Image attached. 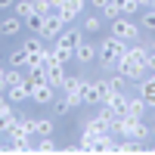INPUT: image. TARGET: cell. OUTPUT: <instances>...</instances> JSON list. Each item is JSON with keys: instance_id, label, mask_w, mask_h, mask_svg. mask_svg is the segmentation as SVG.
Instances as JSON below:
<instances>
[{"instance_id": "16", "label": "cell", "mask_w": 155, "mask_h": 155, "mask_svg": "<svg viewBox=\"0 0 155 155\" xmlns=\"http://www.w3.org/2000/svg\"><path fill=\"white\" fill-rule=\"evenodd\" d=\"M34 137H53V118H34Z\"/></svg>"}, {"instance_id": "44", "label": "cell", "mask_w": 155, "mask_h": 155, "mask_svg": "<svg viewBox=\"0 0 155 155\" xmlns=\"http://www.w3.org/2000/svg\"><path fill=\"white\" fill-rule=\"evenodd\" d=\"M152 149H155V143H152Z\"/></svg>"}, {"instance_id": "27", "label": "cell", "mask_w": 155, "mask_h": 155, "mask_svg": "<svg viewBox=\"0 0 155 155\" xmlns=\"http://www.w3.org/2000/svg\"><path fill=\"white\" fill-rule=\"evenodd\" d=\"M140 28L143 31H155V6H149L143 16H140Z\"/></svg>"}, {"instance_id": "43", "label": "cell", "mask_w": 155, "mask_h": 155, "mask_svg": "<svg viewBox=\"0 0 155 155\" xmlns=\"http://www.w3.org/2000/svg\"><path fill=\"white\" fill-rule=\"evenodd\" d=\"M149 50H152V53H155V41H152V47H149Z\"/></svg>"}, {"instance_id": "36", "label": "cell", "mask_w": 155, "mask_h": 155, "mask_svg": "<svg viewBox=\"0 0 155 155\" xmlns=\"http://www.w3.org/2000/svg\"><path fill=\"white\" fill-rule=\"evenodd\" d=\"M0 93H6V68L0 65Z\"/></svg>"}, {"instance_id": "14", "label": "cell", "mask_w": 155, "mask_h": 155, "mask_svg": "<svg viewBox=\"0 0 155 155\" xmlns=\"http://www.w3.org/2000/svg\"><path fill=\"white\" fill-rule=\"evenodd\" d=\"M16 118H19V112L12 109V106H9V109H3V112H0V134H3V137L9 134V127L16 124Z\"/></svg>"}, {"instance_id": "12", "label": "cell", "mask_w": 155, "mask_h": 155, "mask_svg": "<svg viewBox=\"0 0 155 155\" xmlns=\"http://www.w3.org/2000/svg\"><path fill=\"white\" fill-rule=\"evenodd\" d=\"M22 25H25V19L6 16V19H0V34H3V37H16V34L22 31Z\"/></svg>"}, {"instance_id": "17", "label": "cell", "mask_w": 155, "mask_h": 155, "mask_svg": "<svg viewBox=\"0 0 155 155\" xmlns=\"http://www.w3.org/2000/svg\"><path fill=\"white\" fill-rule=\"evenodd\" d=\"M12 9H16L19 19H28V16H34V0H16Z\"/></svg>"}, {"instance_id": "5", "label": "cell", "mask_w": 155, "mask_h": 155, "mask_svg": "<svg viewBox=\"0 0 155 155\" xmlns=\"http://www.w3.org/2000/svg\"><path fill=\"white\" fill-rule=\"evenodd\" d=\"M65 31V19L59 16V12H53V16H47V22H44V31H41V37L44 41H56V37Z\"/></svg>"}, {"instance_id": "42", "label": "cell", "mask_w": 155, "mask_h": 155, "mask_svg": "<svg viewBox=\"0 0 155 155\" xmlns=\"http://www.w3.org/2000/svg\"><path fill=\"white\" fill-rule=\"evenodd\" d=\"M50 3H53V6H56V9H59V6H62V3H65V0H50Z\"/></svg>"}, {"instance_id": "32", "label": "cell", "mask_w": 155, "mask_h": 155, "mask_svg": "<svg viewBox=\"0 0 155 155\" xmlns=\"http://www.w3.org/2000/svg\"><path fill=\"white\" fill-rule=\"evenodd\" d=\"M56 59H59V62H74V50L59 47V44H56Z\"/></svg>"}, {"instance_id": "13", "label": "cell", "mask_w": 155, "mask_h": 155, "mask_svg": "<svg viewBox=\"0 0 155 155\" xmlns=\"http://www.w3.org/2000/svg\"><path fill=\"white\" fill-rule=\"evenodd\" d=\"M56 44L59 47H68V50H74L78 44H81V28H65L59 37H56Z\"/></svg>"}, {"instance_id": "30", "label": "cell", "mask_w": 155, "mask_h": 155, "mask_svg": "<svg viewBox=\"0 0 155 155\" xmlns=\"http://www.w3.org/2000/svg\"><path fill=\"white\" fill-rule=\"evenodd\" d=\"M34 12H37V16H53L56 6L50 3V0H34Z\"/></svg>"}, {"instance_id": "26", "label": "cell", "mask_w": 155, "mask_h": 155, "mask_svg": "<svg viewBox=\"0 0 155 155\" xmlns=\"http://www.w3.org/2000/svg\"><path fill=\"white\" fill-rule=\"evenodd\" d=\"M44 22H47V16H37V12L25 19V25H28V31H31V34H41V31H44Z\"/></svg>"}, {"instance_id": "10", "label": "cell", "mask_w": 155, "mask_h": 155, "mask_svg": "<svg viewBox=\"0 0 155 155\" xmlns=\"http://www.w3.org/2000/svg\"><path fill=\"white\" fill-rule=\"evenodd\" d=\"M93 59H96V47L93 44H84L81 41V44L74 47V62H78V65H90Z\"/></svg>"}, {"instance_id": "3", "label": "cell", "mask_w": 155, "mask_h": 155, "mask_svg": "<svg viewBox=\"0 0 155 155\" xmlns=\"http://www.w3.org/2000/svg\"><path fill=\"white\" fill-rule=\"evenodd\" d=\"M115 71H121V74L127 78V81H137V84L146 78V68L140 65V62H134L130 56H121L118 62H115Z\"/></svg>"}, {"instance_id": "9", "label": "cell", "mask_w": 155, "mask_h": 155, "mask_svg": "<svg viewBox=\"0 0 155 155\" xmlns=\"http://www.w3.org/2000/svg\"><path fill=\"white\" fill-rule=\"evenodd\" d=\"M102 106H109V112L115 115V118H124V115H127V96L124 93H112Z\"/></svg>"}, {"instance_id": "20", "label": "cell", "mask_w": 155, "mask_h": 155, "mask_svg": "<svg viewBox=\"0 0 155 155\" xmlns=\"http://www.w3.org/2000/svg\"><path fill=\"white\" fill-rule=\"evenodd\" d=\"M81 96H84V106H93V102H99L96 99V90H93V81H81Z\"/></svg>"}, {"instance_id": "6", "label": "cell", "mask_w": 155, "mask_h": 155, "mask_svg": "<svg viewBox=\"0 0 155 155\" xmlns=\"http://www.w3.org/2000/svg\"><path fill=\"white\" fill-rule=\"evenodd\" d=\"M44 78H47V84H53V87L59 90L62 78H65V62H59V59L47 62V65H44Z\"/></svg>"}, {"instance_id": "2", "label": "cell", "mask_w": 155, "mask_h": 155, "mask_svg": "<svg viewBox=\"0 0 155 155\" xmlns=\"http://www.w3.org/2000/svg\"><path fill=\"white\" fill-rule=\"evenodd\" d=\"M140 25L134 19H127V16H118V19H112V37H118V41H127V44H134L137 37H140Z\"/></svg>"}, {"instance_id": "39", "label": "cell", "mask_w": 155, "mask_h": 155, "mask_svg": "<svg viewBox=\"0 0 155 155\" xmlns=\"http://www.w3.org/2000/svg\"><path fill=\"white\" fill-rule=\"evenodd\" d=\"M9 106H12V102L6 99V93H0V112H3V109H9Z\"/></svg>"}, {"instance_id": "25", "label": "cell", "mask_w": 155, "mask_h": 155, "mask_svg": "<svg viewBox=\"0 0 155 155\" xmlns=\"http://www.w3.org/2000/svg\"><path fill=\"white\" fill-rule=\"evenodd\" d=\"M152 137H155V134H152V127H149V124H143V121H140L130 140H137V143H146V140H152Z\"/></svg>"}, {"instance_id": "31", "label": "cell", "mask_w": 155, "mask_h": 155, "mask_svg": "<svg viewBox=\"0 0 155 155\" xmlns=\"http://www.w3.org/2000/svg\"><path fill=\"white\" fill-rule=\"evenodd\" d=\"M53 112H56V115H68V112H71L68 99H65V96H56V99H53Z\"/></svg>"}, {"instance_id": "11", "label": "cell", "mask_w": 155, "mask_h": 155, "mask_svg": "<svg viewBox=\"0 0 155 155\" xmlns=\"http://www.w3.org/2000/svg\"><path fill=\"white\" fill-rule=\"evenodd\" d=\"M56 12H59L65 22H71V19H78V16L84 12V0H65V3H62Z\"/></svg>"}, {"instance_id": "4", "label": "cell", "mask_w": 155, "mask_h": 155, "mask_svg": "<svg viewBox=\"0 0 155 155\" xmlns=\"http://www.w3.org/2000/svg\"><path fill=\"white\" fill-rule=\"evenodd\" d=\"M56 96H59V90L53 84H47V81L31 84V102H34V106H53Z\"/></svg>"}, {"instance_id": "35", "label": "cell", "mask_w": 155, "mask_h": 155, "mask_svg": "<svg viewBox=\"0 0 155 155\" xmlns=\"http://www.w3.org/2000/svg\"><path fill=\"white\" fill-rule=\"evenodd\" d=\"M102 16H106V19H118V16H121V9L115 6V0H112V3H109L106 9H102Z\"/></svg>"}, {"instance_id": "7", "label": "cell", "mask_w": 155, "mask_h": 155, "mask_svg": "<svg viewBox=\"0 0 155 155\" xmlns=\"http://www.w3.org/2000/svg\"><path fill=\"white\" fill-rule=\"evenodd\" d=\"M102 134H112L109 130V121H102L99 115H93V118H87V124H84V137H102Z\"/></svg>"}, {"instance_id": "40", "label": "cell", "mask_w": 155, "mask_h": 155, "mask_svg": "<svg viewBox=\"0 0 155 155\" xmlns=\"http://www.w3.org/2000/svg\"><path fill=\"white\" fill-rule=\"evenodd\" d=\"M137 3H140V6H146V9H149V6H155V0H137Z\"/></svg>"}, {"instance_id": "41", "label": "cell", "mask_w": 155, "mask_h": 155, "mask_svg": "<svg viewBox=\"0 0 155 155\" xmlns=\"http://www.w3.org/2000/svg\"><path fill=\"white\" fill-rule=\"evenodd\" d=\"M16 0H0V9H6V6H12Z\"/></svg>"}, {"instance_id": "22", "label": "cell", "mask_w": 155, "mask_h": 155, "mask_svg": "<svg viewBox=\"0 0 155 155\" xmlns=\"http://www.w3.org/2000/svg\"><path fill=\"white\" fill-rule=\"evenodd\" d=\"M81 28H84L87 34H99V31H102V19H99V16H87V19L81 22Z\"/></svg>"}, {"instance_id": "21", "label": "cell", "mask_w": 155, "mask_h": 155, "mask_svg": "<svg viewBox=\"0 0 155 155\" xmlns=\"http://www.w3.org/2000/svg\"><path fill=\"white\" fill-rule=\"evenodd\" d=\"M25 81H28V74H22L19 68H6V87H19V84H25Z\"/></svg>"}, {"instance_id": "38", "label": "cell", "mask_w": 155, "mask_h": 155, "mask_svg": "<svg viewBox=\"0 0 155 155\" xmlns=\"http://www.w3.org/2000/svg\"><path fill=\"white\" fill-rule=\"evenodd\" d=\"M146 71H155V53L149 50V59H146Z\"/></svg>"}, {"instance_id": "19", "label": "cell", "mask_w": 155, "mask_h": 155, "mask_svg": "<svg viewBox=\"0 0 155 155\" xmlns=\"http://www.w3.org/2000/svg\"><path fill=\"white\" fill-rule=\"evenodd\" d=\"M127 84H130V81H127L121 71H115V74L109 78V90H112V93H124V90H127Z\"/></svg>"}, {"instance_id": "23", "label": "cell", "mask_w": 155, "mask_h": 155, "mask_svg": "<svg viewBox=\"0 0 155 155\" xmlns=\"http://www.w3.org/2000/svg\"><path fill=\"white\" fill-rule=\"evenodd\" d=\"M143 112H146V102H143V96L127 99V115H134V118H143Z\"/></svg>"}, {"instance_id": "1", "label": "cell", "mask_w": 155, "mask_h": 155, "mask_svg": "<svg viewBox=\"0 0 155 155\" xmlns=\"http://www.w3.org/2000/svg\"><path fill=\"white\" fill-rule=\"evenodd\" d=\"M127 41H118V37H106V41H102L99 47H96V59L102 62V68H115V62H118L121 56H127Z\"/></svg>"}, {"instance_id": "24", "label": "cell", "mask_w": 155, "mask_h": 155, "mask_svg": "<svg viewBox=\"0 0 155 155\" xmlns=\"http://www.w3.org/2000/svg\"><path fill=\"white\" fill-rule=\"evenodd\" d=\"M78 87H81V78H74V74H65V78H62V84H59V93H74Z\"/></svg>"}, {"instance_id": "37", "label": "cell", "mask_w": 155, "mask_h": 155, "mask_svg": "<svg viewBox=\"0 0 155 155\" xmlns=\"http://www.w3.org/2000/svg\"><path fill=\"white\" fill-rule=\"evenodd\" d=\"M90 3H93V9H99V12H102V9L112 3V0H90Z\"/></svg>"}, {"instance_id": "18", "label": "cell", "mask_w": 155, "mask_h": 155, "mask_svg": "<svg viewBox=\"0 0 155 155\" xmlns=\"http://www.w3.org/2000/svg\"><path fill=\"white\" fill-rule=\"evenodd\" d=\"M127 56H130L134 62H140V65L146 68V59H149V47H143V44H137V47H130V50H127Z\"/></svg>"}, {"instance_id": "15", "label": "cell", "mask_w": 155, "mask_h": 155, "mask_svg": "<svg viewBox=\"0 0 155 155\" xmlns=\"http://www.w3.org/2000/svg\"><path fill=\"white\" fill-rule=\"evenodd\" d=\"M9 65L12 68H28V50H25V47L12 50V53H9Z\"/></svg>"}, {"instance_id": "8", "label": "cell", "mask_w": 155, "mask_h": 155, "mask_svg": "<svg viewBox=\"0 0 155 155\" xmlns=\"http://www.w3.org/2000/svg\"><path fill=\"white\" fill-rule=\"evenodd\" d=\"M6 99L12 102V106H19V102H28V99H31V84L25 81V84H19V87H6Z\"/></svg>"}, {"instance_id": "29", "label": "cell", "mask_w": 155, "mask_h": 155, "mask_svg": "<svg viewBox=\"0 0 155 155\" xmlns=\"http://www.w3.org/2000/svg\"><path fill=\"white\" fill-rule=\"evenodd\" d=\"M115 6L121 9V16H134V12L140 9V3H137V0H115Z\"/></svg>"}, {"instance_id": "28", "label": "cell", "mask_w": 155, "mask_h": 155, "mask_svg": "<svg viewBox=\"0 0 155 155\" xmlns=\"http://www.w3.org/2000/svg\"><path fill=\"white\" fill-rule=\"evenodd\" d=\"M93 90H96V99H99V106L112 96V90H109V81H93Z\"/></svg>"}, {"instance_id": "34", "label": "cell", "mask_w": 155, "mask_h": 155, "mask_svg": "<svg viewBox=\"0 0 155 155\" xmlns=\"http://www.w3.org/2000/svg\"><path fill=\"white\" fill-rule=\"evenodd\" d=\"M37 149H41V152H53V149H56L53 137H41V143H37Z\"/></svg>"}, {"instance_id": "33", "label": "cell", "mask_w": 155, "mask_h": 155, "mask_svg": "<svg viewBox=\"0 0 155 155\" xmlns=\"http://www.w3.org/2000/svg\"><path fill=\"white\" fill-rule=\"evenodd\" d=\"M41 81H47L44 68H28V84H41Z\"/></svg>"}]
</instances>
